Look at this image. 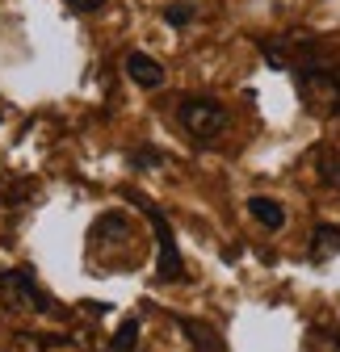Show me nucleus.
Returning <instances> with one entry per match:
<instances>
[{"mask_svg": "<svg viewBox=\"0 0 340 352\" xmlns=\"http://www.w3.org/2000/svg\"><path fill=\"white\" fill-rule=\"evenodd\" d=\"M299 93L311 113L319 118H340V72L328 67H307L299 72Z\"/></svg>", "mask_w": 340, "mask_h": 352, "instance_id": "obj_1", "label": "nucleus"}, {"mask_svg": "<svg viewBox=\"0 0 340 352\" xmlns=\"http://www.w3.org/2000/svg\"><path fill=\"white\" fill-rule=\"evenodd\" d=\"M177 122L189 130L193 139H215V135H223V126H227V109L219 105V101H210V97H185L181 101V109H177Z\"/></svg>", "mask_w": 340, "mask_h": 352, "instance_id": "obj_2", "label": "nucleus"}, {"mask_svg": "<svg viewBox=\"0 0 340 352\" xmlns=\"http://www.w3.org/2000/svg\"><path fill=\"white\" fill-rule=\"evenodd\" d=\"M0 298H5V306H13V311H42L47 306V298L38 294V285H34V277L25 273V269H5L0 273Z\"/></svg>", "mask_w": 340, "mask_h": 352, "instance_id": "obj_3", "label": "nucleus"}, {"mask_svg": "<svg viewBox=\"0 0 340 352\" xmlns=\"http://www.w3.org/2000/svg\"><path fill=\"white\" fill-rule=\"evenodd\" d=\"M151 223H156V239H160L156 277H160V281H177V277H181V252H177V243H173V231H168L164 214H151Z\"/></svg>", "mask_w": 340, "mask_h": 352, "instance_id": "obj_4", "label": "nucleus"}, {"mask_svg": "<svg viewBox=\"0 0 340 352\" xmlns=\"http://www.w3.org/2000/svg\"><path fill=\"white\" fill-rule=\"evenodd\" d=\"M126 76H131L139 88H160V84H164V67H160L151 55H143V51H131V55H126Z\"/></svg>", "mask_w": 340, "mask_h": 352, "instance_id": "obj_5", "label": "nucleus"}, {"mask_svg": "<svg viewBox=\"0 0 340 352\" xmlns=\"http://www.w3.org/2000/svg\"><path fill=\"white\" fill-rule=\"evenodd\" d=\"M336 252H340V227H332V223L315 227V231H311V260L323 264V260H332Z\"/></svg>", "mask_w": 340, "mask_h": 352, "instance_id": "obj_6", "label": "nucleus"}, {"mask_svg": "<svg viewBox=\"0 0 340 352\" xmlns=\"http://www.w3.org/2000/svg\"><path fill=\"white\" fill-rule=\"evenodd\" d=\"M248 214L257 218L261 227H269V231H277V227L286 223V210H281L273 197H248Z\"/></svg>", "mask_w": 340, "mask_h": 352, "instance_id": "obj_7", "label": "nucleus"}, {"mask_svg": "<svg viewBox=\"0 0 340 352\" xmlns=\"http://www.w3.org/2000/svg\"><path fill=\"white\" fill-rule=\"evenodd\" d=\"M135 336H139V323L126 319V323L118 327V336H114V352H131V348H135Z\"/></svg>", "mask_w": 340, "mask_h": 352, "instance_id": "obj_8", "label": "nucleus"}, {"mask_svg": "<svg viewBox=\"0 0 340 352\" xmlns=\"http://www.w3.org/2000/svg\"><path fill=\"white\" fill-rule=\"evenodd\" d=\"M189 17H193V13H189L185 5H173V9H164V21H168V25H189Z\"/></svg>", "mask_w": 340, "mask_h": 352, "instance_id": "obj_9", "label": "nucleus"}, {"mask_svg": "<svg viewBox=\"0 0 340 352\" xmlns=\"http://www.w3.org/2000/svg\"><path fill=\"white\" fill-rule=\"evenodd\" d=\"M67 5H72L76 13H97V9L105 5V0H67Z\"/></svg>", "mask_w": 340, "mask_h": 352, "instance_id": "obj_10", "label": "nucleus"}]
</instances>
